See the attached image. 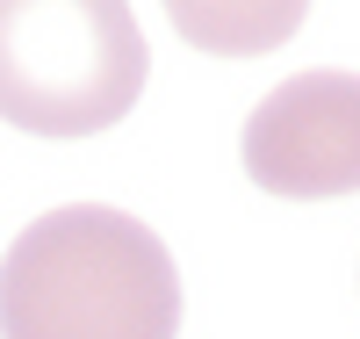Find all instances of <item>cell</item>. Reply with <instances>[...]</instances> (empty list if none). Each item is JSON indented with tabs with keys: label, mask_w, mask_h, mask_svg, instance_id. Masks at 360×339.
<instances>
[{
	"label": "cell",
	"mask_w": 360,
	"mask_h": 339,
	"mask_svg": "<svg viewBox=\"0 0 360 339\" xmlns=\"http://www.w3.org/2000/svg\"><path fill=\"white\" fill-rule=\"evenodd\" d=\"M8 339H173L180 267L166 238L108 202H65L22 224L0 260Z\"/></svg>",
	"instance_id": "obj_1"
},
{
	"label": "cell",
	"mask_w": 360,
	"mask_h": 339,
	"mask_svg": "<svg viewBox=\"0 0 360 339\" xmlns=\"http://www.w3.org/2000/svg\"><path fill=\"white\" fill-rule=\"evenodd\" d=\"M144 94V29L123 0H8L0 109L37 137H94Z\"/></svg>",
	"instance_id": "obj_2"
},
{
	"label": "cell",
	"mask_w": 360,
	"mask_h": 339,
	"mask_svg": "<svg viewBox=\"0 0 360 339\" xmlns=\"http://www.w3.org/2000/svg\"><path fill=\"white\" fill-rule=\"evenodd\" d=\"M238 159H245L252 188L281 202L360 195V73L317 66L266 87V101L245 116Z\"/></svg>",
	"instance_id": "obj_3"
},
{
	"label": "cell",
	"mask_w": 360,
	"mask_h": 339,
	"mask_svg": "<svg viewBox=\"0 0 360 339\" xmlns=\"http://www.w3.org/2000/svg\"><path fill=\"white\" fill-rule=\"evenodd\" d=\"M173 22L188 44H281V37H295L303 8H266V15H252V29H224L209 8H173Z\"/></svg>",
	"instance_id": "obj_4"
}]
</instances>
